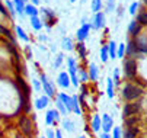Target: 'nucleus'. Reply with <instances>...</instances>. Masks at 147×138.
<instances>
[{"mask_svg":"<svg viewBox=\"0 0 147 138\" xmlns=\"http://www.w3.org/2000/svg\"><path fill=\"white\" fill-rule=\"evenodd\" d=\"M137 121H138V119H137V116H136V115H134V116L125 118V127H128V128H130V127H134V125L137 124Z\"/></svg>","mask_w":147,"mask_h":138,"instance_id":"c9c22d12","label":"nucleus"},{"mask_svg":"<svg viewBox=\"0 0 147 138\" xmlns=\"http://www.w3.org/2000/svg\"><path fill=\"white\" fill-rule=\"evenodd\" d=\"M136 21H137L141 26H147V12H138Z\"/></svg>","mask_w":147,"mask_h":138,"instance_id":"72a5a7b5","label":"nucleus"},{"mask_svg":"<svg viewBox=\"0 0 147 138\" xmlns=\"http://www.w3.org/2000/svg\"><path fill=\"white\" fill-rule=\"evenodd\" d=\"M99 138H112V137L109 135V132H103V134H102Z\"/></svg>","mask_w":147,"mask_h":138,"instance_id":"de8ad7c7","label":"nucleus"},{"mask_svg":"<svg viewBox=\"0 0 147 138\" xmlns=\"http://www.w3.org/2000/svg\"><path fill=\"white\" fill-rule=\"evenodd\" d=\"M80 89H82V96L85 97V96L88 94V89H86V84H82V86H80Z\"/></svg>","mask_w":147,"mask_h":138,"instance_id":"49530a36","label":"nucleus"},{"mask_svg":"<svg viewBox=\"0 0 147 138\" xmlns=\"http://www.w3.org/2000/svg\"><path fill=\"white\" fill-rule=\"evenodd\" d=\"M99 58L102 63H107L109 60V54H108V45H103L99 51Z\"/></svg>","mask_w":147,"mask_h":138,"instance_id":"c756f323","label":"nucleus"},{"mask_svg":"<svg viewBox=\"0 0 147 138\" xmlns=\"http://www.w3.org/2000/svg\"><path fill=\"white\" fill-rule=\"evenodd\" d=\"M6 7L9 9L10 16H15V15H16V12H15V6H13V2H10V0H6Z\"/></svg>","mask_w":147,"mask_h":138,"instance_id":"ea45409f","label":"nucleus"},{"mask_svg":"<svg viewBox=\"0 0 147 138\" xmlns=\"http://www.w3.org/2000/svg\"><path fill=\"white\" fill-rule=\"evenodd\" d=\"M55 138H63V135H61V131H60V129H57V131H55Z\"/></svg>","mask_w":147,"mask_h":138,"instance_id":"09e8293b","label":"nucleus"},{"mask_svg":"<svg viewBox=\"0 0 147 138\" xmlns=\"http://www.w3.org/2000/svg\"><path fill=\"white\" fill-rule=\"evenodd\" d=\"M121 96L125 100H137L138 97L143 96V89L133 83H125L121 87Z\"/></svg>","mask_w":147,"mask_h":138,"instance_id":"f257e3e1","label":"nucleus"},{"mask_svg":"<svg viewBox=\"0 0 147 138\" xmlns=\"http://www.w3.org/2000/svg\"><path fill=\"white\" fill-rule=\"evenodd\" d=\"M102 0H92V3H90V10L93 13H98L102 10Z\"/></svg>","mask_w":147,"mask_h":138,"instance_id":"473e14b6","label":"nucleus"},{"mask_svg":"<svg viewBox=\"0 0 147 138\" xmlns=\"http://www.w3.org/2000/svg\"><path fill=\"white\" fill-rule=\"evenodd\" d=\"M125 54H127V57L128 58H136L137 57H140V50H138V47H137V42H136V39H133V41H130L128 42V45H125Z\"/></svg>","mask_w":147,"mask_h":138,"instance_id":"0eeeda50","label":"nucleus"},{"mask_svg":"<svg viewBox=\"0 0 147 138\" xmlns=\"http://www.w3.org/2000/svg\"><path fill=\"white\" fill-rule=\"evenodd\" d=\"M141 109V103L140 102H130V103H125L124 108H122V116H124V119L125 118H128V116H134L140 112Z\"/></svg>","mask_w":147,"mask_h":138,"instance_id":"20e7f679","label":"nucleus"},{"mask_svg":"<svg viewBox=\"0 0 147 138\" xmlns=\"http://www.w3.org/2000/svg\"><path fill=\"white\" fill-rule=\"evenodd\" d=\"M90 29H92V23H83L77 32H76V38H77V42H83L85 39L89 36L90 33Z\"/></svg>","mask_w":147,"mask_h":138,"instance_id":"423d86ee","label":"nucleus"},{"mask_svg":"<svg viewBox=\"0 0 147 138\" xmlns=\"http://www.w3.org/2000/svg\"><path fill=\"white\" fill-rule=\"evenodd\" d=\"M71 112L80 115L82 113V109H80V105H79V97L77 96H71Z\"/></svg>","mask_w":147,"mask_h":138,"instance_id":"cd10ccee","label":"nucleus"},{"mask_svg":"<svg viewBox=\"0 0 147 138\" xmlns=\"http://www.w3.org/2000/svg\"><path fill=\"white\" fill-rule=\"evenodd\" d=\"M138 132H140V129L137 127H130V128H127V129L124 131L122 138H137Z\"/></svg>","mask_w":147,"mask_h":138,"instance_id":"412c9836","label":"nucleus"},{"mask_svg":"<svg viewBox=\"0 0 147 138\" xmlns=\"http://www.w3.org/2000/svg\"><path fill=\"white\" fill-rule=\"evenodd\" d=\"M57 97L63 102V105L66 106L67 112H71V96H69V94H67V93H64V92H61V93H58V94H57Z\"/></svg>","mask_w":147,"mask_h":138,"instance_id":"2eb2a0df","label":"nucleus"},{"mask_svg":"<svg viewBox=\"0 0 147 138\" xmlns=\"http://www.w3.org/2000/svg\"><path fill=\"white\" fill-rule=\"evenodd\" d=\"M112 138H122V131H121L119 127L112 128Z\"/></svg>","mask_w":147,"mask_h":138,"instance_id":"58836bf2","label":"nucleus"},{"mask_svg":"<svg viewBox=\"0 0 147 138\" xmlns=\"http://www.w3.org/2000/svg\"><path fill=\"white\" fill-rule=\"evenodd\" d=\"M125 55V44H119L117 47V57L118 58H124Z\"/></svg>","mask_w":147,"mask_h":138,"instance_id":"e433bc0d","label":"nucleus"},{"mask_svg":"<svg viewBox=\"0 0 147 138\" xmlns=\"http://www.w3.org/2000/svg\"><path fill=\"white\" fill-rule=\"evenodd\" d=\"M77 67H79V64H77V61H76V58L69 57V58H67V68H69L67 73H69L70 77L77 76Z\"/></svg>","mask_w":147,"mask_h":138,"instance_id":"ddd939ff","label":"nucleus"},{"mask_svg":"<svg viewBox=\"0 0 147 138\" xmlns=\"http://www.w3.org/2000/svg\"><path fill=\"white\" fill-rule=\"evenodd\" d=\"M39 80H41V87L44 89L45 94H47L48 97H54V96H55V87H54V84L48 80V77H47L44 73H41Z\"/></svg>","mask_w":147,"mask_h":138,"instance_id":"39448f33","label":"nucleus"},{"mask_svg":"<svg viewBox=\"0 0 147 138\" xmlns=\"http://www.w3.org/2000/svg\"><path fill=\"white\" fill-rule=\"evenodd\" d=\"M124 76L133 80L137 76V61L134 58H125L124 60Z\"/></svg>","mask_w":147,"mask_h":138,"instance_id":"7ed1b4c3","label":"nucleus"},{"mask_svg":"<svg viewBox=\"0 0 147 138\" xmlns=\"http://www.w3.org/2000/svg\"><path fill=\"white\" fill-rule=\"evenodd\" d=\"M138 9H140V3H138V2H134V3H131V6H130V13H131V15H136Z\"/></svg>","mask_w":147,"mask_h":138,"instance_id":"a19ab883","label":"nucleus"},{"mask_svg":"<svg viewBox=\"0 0 147 138\" xmlns=\"http://www.w3.org/2000/svg\"><path fill=\"white\" fill-rule=\"evenodd\" d=\"M41 138H47V137H41Z\"/></svg>","mask_w":147,"mask_h":138,"instance_id":"13d9d810","label":"nucleus"},{"mask_svg":"<svg viewBox=\"0 0 147 138\" xmlns=\"http://www.w3.org/2000/svg\"><path fill=\"white\" fill-rule=\"evenodd\" d=\"M15 32H16V36H18L19 39H22L24 42H29V36L26 35V32L20 28V26H16V28H15Z\"/></svg>","mask_w":147,"mask_h":138,"instance_id":"bb28decb","label":"nucleus"},{"mask_svg":"<svg viewBox=\"0 0 147 138\" xmlns=\"http://www.w3.org/2000/svg\"><path fill=\"white\" fill-rule=\"evenodd\" d=\"M88 76H89V80L90 82H96L98 77H99V68L95 63H90L89 64V68H88Z\"/></svg>","mask_w":147,"mask_h":138,"instance_id":"dca6fc26","label":"nucleus"},{"mask_svg":"<svg viewBox=\"0 0 147 138\" xmlns=\"http://www.w3.org/2000/svg\"><path fill=\"white\" fill-rule=\"evenodd\" d=\"M128 33L134 38H137L140 33H141V25L137 22V21H131L130 25H128Z\"/></svg>","mask_w":147,"mask_h":138,"instance_id":"4468645a","label":"nucleus"},{"mask_svg":"<svg viewBox=\"0 0 147 138\" xmlns=\"http://www.w3.org/2000/svg\"><path fill=\"white\" fill-rule=\"evenodd\" d=\"M90 127H92V131H95V132H98L100 129V116L99 115H93Z\"/></svg>","mask_w":147,"mask_h":138,"instance_id":"c85d7f7f","label":"nucleus"},{"mask_svg":"<svg viewBox=\"0 0 147 138\" xmlns=\"http://www.w3.org/2000/svg\"><path fill=\"white\" fill-rule=\"evenodd\" d=\"M79 138H86V137H83V135H82V137H79Z\"/></svg>","mask_w":147,"mask_h":138,"instance_id":"4d7b16f0","label":"nucleus"},{"mask_svg":"<svg viewBox=\"0 0 147 138\" xmlns=\"http://www.w3.org/2000/svg\"><path fill=\"white\" fill-rule=\"evenodd\" d=\"M63 129H66V131H69V132H74V131H76V124H74L71 119L66 118V119L63 121Z\"/></svg>","mask_w":147,"mask_h":138,"instance_id":"a878e982","label":"nucleus"},{"mask_svg":"<svg viewBox=\"0 0 147 138\" xmlns=\"http://www.w3.org/2000/svg\"><path fill=\"white\" fill-rule=\"evenodd\" d=\"M32 84H34V89H35V92H39V90H41V83L36 80V78H32Z\"/></svg>","mask_w":147,"mask_h":138,"instance_id":"79ce46f5","label":"nucleus"},{"mask_svg":"<svg viewBox=\"0 0 147 138\" xmlns=\"http://www.w3.org/2000/svg\"><path fill=\"white\" fill-rule=\"evenodd\" d=\"M48 102H50V97L45 94V96H41L39 99H36L35 100V108L36 109H44L47 105H48Z\"/></svg>","mask_w":147,"mask_h":138,"instance_id":"5701e85b","label":"nucleus"},{"mask_svg":"<svg viewBox=\"0 0 147 138\" xmlns=\"http://www.w3.org/2000/svg\"><path fill=\"white\" fill-rule=\"evenodd\" d=\"M24 13H25L26 16H29V17H32V16H39V10H38V7L34 6V5H31V3H26V5H25V10H24Z\"/></svg>","mask_w":147,"mask_h":138,"instance_id":"a211bd4d","label":"nucleus"},{"mask_svg":"<svg viewBox=\"0 0 147 138\" xmlns=\"http://www.w3.org/2000/svg\"><path fill=\"white\" fill-rule=\"evenodd\" d=\"M117 44H115V41H109L108 42V54H109V58H114L117 57Z\"/></svg>","mask_w":147,"mask_h":138,"instance_id":"7c9ffc66","label":"nucleus"},{"mask_svg":"<svg viewBox=\"0 0 147 138\" xmlns=\"http://www.w3.org/2000/svg\"><path fill=\"white\" fill-rule=\"evenodd\" d=\"M0 33H2L3 36H6L9 41H10V44H13V45H16V41H15V38H13V35H12V32H10V29H7L6 26H3V25H0Z\"/></svg>","mask_w":147,"mask_h":138,"instance_id":"b1692460","label":"nucleus"},{"mask_svg":"<svg viewBox=\"0 0 147 138\" xmlns=\"http://www.w3.org/2000/svg\"><path fill=\"white\" fill-rule=\"evenodd\" d=\"M13 2V6H15V12L18 15H20V17H24V10H25V2H22V0H12Z\"/></svg>","mask_w":147,"mask_h":138,"instance_id":"aec40b11","label":"nucleus"},{"mask_svg":"<svg viewBox=\"0 0 147 138\" xmlns=\"http://www.w3.org/2000/svg\"><path fill=\"white\" fill-rule=\"evenodd\" d=\"M114 83H118L119 82V70L118 68H114Z\"/></svg>","mask_w":147,"mask_h":138,"instance_id":"37998d69","label":"nucleus"},{"mask_svg":"<svg viewBox=\"0 0 147 138\" xmlns=\"http://www.w3.org/2000/svg\"><path fill=\"white\" fill-rule=\"evenodd\" d=\"M115 9V3H108L107 5V12H114Z\"/></svg>","mask_w":147,"mask_h":138,"instance_id":"a18cd8bd","label":"nucleus"},{"mask_svg":"<svg viewBox=\"0 0 147 138\" xmlns=\"http://www.w3.org/2000/svg\"><path fill=\"white\" fill-rule=\"evenodd\" d=\"M45 137H47V138H55V132H54L53 129H47Z\"/></svg>","mask_w":147,"mask_h":138,"instance_id":"c03bdc74","label":"nucleus"},{"mask_svg":"<svg viewBox=\"0 0 147 138\" xmlns=\"http://www.w3.org/2000/svg\"><path fill=\"white\" fill-rule=\"evenodd\" d=\"M55 108H57V111H58V112H60L61 115H64V116H66V115L69 113V112H67V109H66V106L63 105V102H61V100L58 99V97L55 99Z\"/></svg>","mask_w":147,"mask_h":138,"instance_id":"f704fd0d","label":"nucleus"},{"mask_svg":"<svg viewBox=\"0 0 147 138\" xmlns=\"http://www.w3.org/2000/svg\"><path fill=\"white\" fill-rule=\"evenodd\" d=\"M58 121H60V112L57 109L47 111V115H45V124L47 125H54Z\"/></svg>","mask_w":147,"mask_h":138,"instance_id":"9b49d317","label":"nucleus"},{"mask_svg":"<svg viewBox=\"0 0 147 138\" xmlns=\"http://www.w3.org/2000/svg\"><path fill=\"white\" fill-rule=\"evenodd\" d=\"M143 2H144V5H147V0H143Z\"/></svg>","mask_w":147,"mask_h":138,"instance_id":"5fc2aeb1","label":"nucleus"},{"mask_svg":"<svg viewBox=\"0 0 147 138\" xmlns=\"http://www.w3.org/2000/svg\"><path fill=\"white\" fill-rule=\"evenodd\" d=\"M61 48H63V51H73L74 50V45H73L71 38L63 36V39H61Z\"/></svg>","mask_w":147,"mask_h":138,"instance_id":"6ab92c4d","label":"nucleus"},{"mask_svg":"<svg viewBox=\"0 0 147 138\" xmlns=\"http://www.w3.org/2000/svg\"><path fill=\"white\" fill-rule=\"evenodd\" d=\"M31 5H34V6H38V5H39V0H31Z\"/></svg>","mask_w":147,"mask_h":138,"instance_id":"3c124183","label":"nucleus"},{"mask_svg":"<svg viewBox=\"0 0 147 138\" xmlns=\"http://www.w3.org/2000/svg\"><path fill=\"white\" fill-rule=\"evenodd\" d=\"M29 23H31V28L35 29V31H41V29L44 28V22H42V19H41L39 16L29 17Z\"/></svg>","mask_w":147,"mask_h":138,"instance_id":"f3484780","label":"nucleus"},{"mask_svg":"<svg viewBox=\"0 0 147 138\" xmlns=\"http://www.w3.org/2000/svg\"><path fill=\"white\" fill-rule=\"evenodd\" d=\"M18 124H19V128H20V131H22V134H24L26 138H32V137L35 135L34 122H32V119H29L28 116H20L19 121H18Z\"/></svg>","mask_w":147,"mask_h":138,"instance_id":"f03ea898","label":"nucleus"},{"mask_svg":"<svg viewBox=\"0 0 147 138\" xmlns=\"http://www.w3.org/2000/svg\"><path fill=\"white\" fill-rule=\"evenodd\" d=\"M90 23H92V28H95V29H102V28H105V23H107L105 13H103V12L95 13V16H93V19H92Z\"/></svg>","mask_w":147,"mask_h":138,"instance_id":"6e6552de","label":"nucleus"},{"mask_svg":"<svg viewBox=\"0 0 147 138\" xmlns=\"http://www.w3.org/2000/svg\"><path fill=\"white\" fill-rule=\"evenodd\" d=\"M77 78L80 82H83V83H86V82H89V76H88V70H85L82 66H79L77 67Z\"/></svg>","mask_w":147,"mask_h":138,"instance_id":"393cba45","label":"nucleus"},{"mask_svg":"<svg viewBox=\"0 0 147 138\" xmlns=\"http://www.w3.org/2000/svg\"><path fill=\"white\" fill-rule=\"evenodd\" d=\"M15 138H26V137H25V135H22V134H16V135H15Z\"/></svg>","mask_w":147,"mask_h":138,"instance_id":"603ef678","label":"nucleus"},{"mask_svg":"<svg viewBox=\"0 0 147 138\" xmlns=\"http://www.w3.org/2000/svg\"><path fill=\"white\" fill-rule=\"evenodd\" d=\"M107 93H108V97L109 99H114V82H112V78H107Z\"/></svg>","mask_w":147,"mask_h":138,"instance_id":"2f4dec72","label":"nucleus"},{"mask_svg":"<svg viewBox=\"0 0 147 138\" xmlns=\"http://www.w3.org/2000/svg\"><path fill=\"white\" fill-rule=\"evenodd\" d=\"M39 13H42V16H47V19H44V25H48V28L51 25H54L57 22V17H55V13L51 10V9H47V7H42L39 10Z\"/></svg>","mask_w":147,"mask_h":138,"instance_id":"1a4fd4ad","label":"nucleus"},{"mask_svg":"<svg viewBox=\"0 0 147 138\" xmlns=\"http://www.w3.org/2000/svg\"><path fill=\"white\" fill-rule=\"evenodd\" d=\"M47 39H48V38H47V35H39V41H44V42H45Z\"/></svg>","mask_w":147,"mask_h":138,"instance_id":"8fccbe9b","label":"nucleus"},{"mask_svg":"<svg viewBox=\"0 0 147 138\" xmlns=\"http://www.w3.org/2000/svg\"><path fill=\"white\" fill-rule=\"evenodd\" d=\"M70 2H71V3H74V2H76V0H70Z\"/></svg>","mask_w":147,"mask_h":138,"instance_id":"6e6d98bb","label":"nucleus"},{"mask_svg":"<svg viewBox=\"0 0 147 138\" xmlns=\"http://www.w3.org/2000/svg\"><path fill=\"white\" fill-rule=\"evenodd\" d=\"M74 48H76V51H77V54H79V58H82V60H85L86 55H88V50H86L85 44H83V42H77Z\"/></svg>","mask_w":147,"mask_h":138,"instance_id":"4be33fe9","label":"nucleus"},{"mask_svg":"<svg viewBox=\"0 0 147 138\" xmlns=\"http://www.w3.org/2000/svg\"><path fill=\"white\" fill-rule=\"evenodd\" d=\"M63 60H64V55H63V54H57L55 60H54V68H58V67L61 66Z\"/></svg>","mask_w":147,"mask_h":138,"instance_id":"4c0bfd02","label":"nucleus"},{"mask_svg":"<svg viewBox=\"0 0 147 138\" xmlns=\"http://www.w3.org/2000/svg\"><path fill=\"white\" fill-rule=\"evenodd\" d=\"M57 84H58L60 87H63V89H69V86H70L71 83H70V76H69L67 71H61V73L58 74V77H57Z\"/></svg>","mask_w":147,"mask_h":138,"instance_id":"f8f14e48","label":"nucleus"},{"mask_svg":"<svg viewBox=\"0 0 147 138\" xmlns=\"http://www.w3.org/2000/svg\"><path fill=\"white\" fill-rule=\"evenodd\" d=\"M108 3H115V0H108Z\"/></svg>","mask_w":147,"mask_h":138,"instance_id":"864d4df0","label":"nucleus"},{"mask_svg":"<svg viewBox=\"0 0 147 138\" xmlns=\"http://www.w3.org/2000/svg\"><path fill=\"white\" fill-rule=\"evenodd\" d=\"M100 128L103 129V132H109L114 128V119L108 115V113H103L102 115V119H100Z\"/></svg>","mask_w":147,"mask_h":138,"instance_id":"9d476101","label":"nucleus"}]
</instances>
